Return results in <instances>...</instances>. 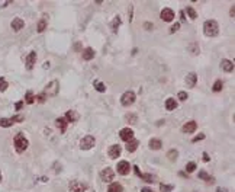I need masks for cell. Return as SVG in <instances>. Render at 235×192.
<instances>
[{
    "label": "cell",
    "mask_w": 235,
    "mask_h": 192,
    "mask_svg": "<svg viewBox=\"0 0 235 192\" xmlns=\"http://www.w3.org/2000/svg\"><path fill=\"white\" fill-rule=\"evenodd\" d=\"M189 51L193 54V55H196V54H199V45H197L196 42H192L190 45H189Z\"/></svg>",
    "instance_id": "obj_31"
},
{
    "label": "cell",
    "mask_w": 235,
    "mask_h": 192,
    "mask_svg": "<svg viewBox=\"0 0 235 192\" xmlns=\"http://www.w3.org/2000/svg\"><path fill=\"white\" fill-rule=\"evenodd\" d=\"M166 108H167L168 111H174L177 108V102L174 101L173 98H168L167 101H166Z\"/></svg>",
    "instance_id": "obj_26"
},
{
    "label": "cell",
    "mask_w": 235,
    "mask_h": 192,
    "mask_svg": "<svg viewBox=\"0 0 235 192\" xmlns=\"http://www.w3.org/2000/svg\"><path fill=\"white\" fill-rule=\"evenodd\" d=\"M0 182H2V173H0Z\"/></svg>",
    "instance_id": "obj_49"
},
{
    "label": "cell",
    "mask_w": 235,
    "mask_h": 192,
    "mask_svg": "<svg viewBox=\"0 0 235 192\" xmlns=\"http://www.w3.org/2000/svg\"><path fill=\"white\" fill-rule=\"evenodd\" d=\"M23 26H25V22L20 18H15L12 20V29H13L15 32H19L20 29H23Z\"/></svg>",
    "instance_id": "obj_16"
},
{
    "label": "cell",
    "mask_w": 235,
    "mask_h": 192,
    "mask_svg": "<svg viewBox=\"0 0 235 192\" xmlns=\"http://www.w3.org/2000/svg\"><path fill=\"white\" fill-rule=\"evenodd\" d=\"M119 135H120V138L124 140V141H131V140L134 138V131L131 130V128H124V130H120V133H119Z\"/></svg>",
    "instance_id": "obj_12"
},
{
    "label": "cell",
    "mask_w": 235,
    "mask_h": 192,
    "mask_svg": "<svg viewBox=\"0 0 235 192\" xmlns=\"http://www.w3.org/2000/svg\"><path fill=\"white\" fill-rule=\"evenodd\" d=\"M120 153H122V149H120V146H118V144H113V146H111V147H109V151H107V154H109V157H111V159L119 157Z\"/></svg>",
    "instance_id": "obj_10"
},
{
    "label": "cell",
    "mask_w": 235,
    "mask_h": 192,
    "mask_svg": "<svg viewBox=\"0 0 235 192\" xmlns=\"http://www.w3.org/2000/svg\"><path fill=\"white\" fill-rule=\"evenodd\" d=\"M222 87H224V83H222V80H216L215 83H213V92H221L222 90Z\"/></svg>",
    "instance_id": "obj_34"
},
{
    "label": "cell",
    "mask_w": 235,
    "mask_h": 192,
    "mask_svg": "<svg viewBox=\"0 0 235 192\" xmlns=\"http://www.w3.org/2000/svg\"><path fill=\"white\" fill-rule=\"evenodd\" d=\"M45 96H55L58 93V82L57 80H52L49 82L47 86H45V90L42 92Z\"/></svg>",
    "instance_id": "obj_5"
},
{
    "label": "cell",
    "mask_w": 235,
    "mask_h": 192,
    "mask_svg": "<svg viewBox=\"0 0 235 192\" xmlns=\"http://www.w3.org/2000/svg\"><path fill=\"white\" fill-rule=\"evenodd\" d=\"M94 57V50L93 48H86L84 51H83V58L86 60V61H89V60H91V58Z\"/></svg>",
    "instance_id": "obj_24"
},
{
    "label": "cell",
    "mask_w": 235,
    "mask_h": 192,
    "mask_svg": "<svg viewBox=\"0 0 235 192\" xmlns=\"http://www.w3.org/2000/svg\"><path fill=\"white\" fill-rule=\"evenodd\" d=\"M141 192H154L153 189H149V188H142V189H141Z\"/></svg>",
    "instance_id": "obj_46"
},
{
    "label": "cell",
    "mask_w": 235,
    "mask_h": 192,
    "mask_svg": "<svg viewBox=\"0 0 235 192\" xmlns=\"http://www.w3.org/2000/svg\"><path fill=\"white\" fill-rule=\"evenodd\" d=\"M120 22H122V20H120L119 16H116L115 19H113V22H112V29H113V32H116V31H118V28L120 26Z\"/></svg>",
    "instance_id": "obj_32"
},
{
    "label": "cell",
    "mask_w": 235,
    "mask_h": 192,
    "mask_svg": "<svg viewBox=\"0 0 235 192\" xmlns=\"http://www.w3.org/2000/svg\"><path fill=\"white\" fill-rule=\"evenodd\" d=\"M216 192H228L225 189V188H218V189H216Z\"/></svg>",
    "instance_id": "obj_47"
},
{
    "label": "cell",
    "mask_w": 235,
    "mask_h": 192,
    "mask_svg": "<svg viewBox=\"0 0 235 192\" xmlns=\"http://www.w3.org/2000/svg\"><path fill=\"white\" fill-rule=\"evenodd\" d=\"M135 99H136V96H135L134 92L128 90V92H125L124 95H122V98H120V103H122L124 106H131L135 102Z\"/></svg>",
    "instance_id": "obj_4"
},
{
    "label": "cell",
    "mask_w": 235,
    "mask_h": 192,
    "mask_svg": "<svg viewBox=\"0 0 235 192\" xmlns=\"http://www.w3.org/2000/svg\"><path fill=\"white\" fill-rule=\"evenodd\" d=\"M203 138H205V134H199V135H196V137H193L192 143H197V141H200V140H203Z\"/></svg>",
    "instance_id": "obj_40"
},
{
    "label": "cell",
    "mask_w": 235,
    "mask_h": 192,
    "mask_svg": "<svg viewBox=\"0 0 235 192\" xmlns=\"http://www.w3.org/2000/svg\"><path fill=\"white\" fill-rule=\"evenodd\" d=\"M178 28H180V24H178V22H176V24H174L173 26L170 28V34H174V32H177Z\"/></svg>",
    "instance_id": "obj_39"
},
{
    "label": "cell",
    "mask_w": 235,
    "mask_h": 192,
    "mask_svg": "<svg viewBox=\"0 0 235 192\" xmlns=\"http://www.w3.org/2000/svg\"><path fill=\"white\" fill-rule=\"evenodd\" d=\"M221 67H222V70L224 72H226V73H231V72H234V63L231 61V60H222L221 61Z\"/></svg>",
    "instance_id": "obj_17"
},
{
    "label": "cell",
    "mask_w": 235,
    "mask_h": 192,
    "mask_svg": "<svg viewBox=\"0 0 235 192\" xmlns=\"http://www.w3.org/2000/svg\"><path fill=\"white\" fill-rule=\"evenodd\" d=\"M160 16H161V19L166 20V22H171V20L174 19V12L170 9V7H166V9L161 10Z\"/></svg>",
    "instance_id": "obj_9"
},
{
    "label": "cell",
    "mask_w": 235,
    "mask_h": 192,
    "mask_svg": "<svg viewBox=\"0 0 235 192\" xmlns=\"http://www.w3.org/2000/svg\"><path fill=\"white\" fill-rule=\"evenodd\" d=\"M219 32V26H218V22L213 19H209L203 24V34L206 37H216Z\"/></svg>",
    "instance_id": "obj_1"
},
{
    "label": "cell",
    "mask_w": 235,
    "mask_h": 192,
    "mask_svg": "<svg viewBox=\"0 0 235 192\" xmlns=\"http://www.w3.org/2000/svg\"><path fill=\"white\" fill-rule=\"evenodd\" d=\"M116 172L119 173V175H122V176H126V175L131 172L129 162H126V160H122V162H119V163H118V166H116Z\"/></svg>",
    "instance_id": "obj_7"
},
{
    "label": "cell",
    "mask_w": 235,
    "mask_h": 192,
    "mask_svg": "<svg viewBox=\"0 0 235 192\" xmlns=\"http://www.w3.org/2000/svg\"><path fill=\"white\" fill-rule=\"evenodd\" d=\"M35 61H36V53H35V51H32V53H29V55L26 57V60H25L26 68H28V70H32V68H34Z\"/></svg>",
    "instance_id": "obj_14"
},
{
    "label": "cell",
    "mask_w": 235,
    "mask_h": 192,
    "mask_svg": "<svg viewBox=\"0 0 235 192\" xmlns=\"http://www.w3.org/2000/svg\"><path fill=\"white\" fill-rule=\"evenodd\" d=\"M229 13H231V16L234 18V15H235V9H234V6H232V9H231V12H229Z\"/></svg>",
    "instance_id": "obj_48"
},
{
    "label": "cell",
    "mask_w": 235,
    "mask_h": 192,
    "mask_svg": "<svg viewBox=\"0 0 235 192\" xmlns=\"http://www.w3.org/2000/svg\"><path fill=\"white\" fill-rule=\"evenodd\" d=\"M94 87H96L97 92H105L106 90V86L103 85V83H100V82H94Z\"/></svg>",
    "instance_id": "obj_35"
},
{
    "label": "cell",
    "mask_w": 235,
    "mask_h": 192,
    "mask_svg": "<svg viewBox=\"0 0 235 192\" xmlns=\"http://www.w3.org/2000/svg\"><path fill=\"white\" fill-rule=\"evenodd\" d=\"M174 189L173 185H166V183H161L160 185V191L161 192H171Z\"/></svg>",
    "instance_id": "obj_33"
},
{
    "label": "cell",
    "mask_w": 235,
    "mask_h": 192,
    "mask_svg": "<svg viewBox=\"0 0 235 192\" xmlns=\"http://www.w3.org/2000/svg\"><path fill=\"white\" fill-rule=\"evenodd\" d=\"M86 191V185H83L78 181H73L70 183V192H84Z\"/></svg>",
    "instance_id": "obj_11"
},
{
    "label": "cell",
    "mask_w": 235,
    "mask_h": 192,
    "mask_svg": "<svg viewBox=\"0 0 235 192\" xmlns=\"http://www.w3.org/2000/svg\"><path fill=\"white\" fill-rule=\"evenodd\" d=\"M199 178H200V179H205V181H206V182H209V183H213V182H215V178H213V176H209V175H208L205 170H200V172H199Z\"/></svg>",
    "instance_id": "obj_27"
},
{
    "label": "cell",
    "mask_w": 235,
    "mask_h": 192,
    "mask_svg": "<svg viewBox=\"0 0 235 192\" xmlns=\"http://www.w3.org/2000/svg\"><path fill=\"white\" fill-rule=\"evenodd\" d=\"M144 28H147L149 31V29H153V24H149V22H145L144 24Z\"/></svg>",
    "instance_id": "obj_43"
},
{
    "label": "cell",
    "mask_w": 235,
    "mask_h": 192,
    "mask_svg": "<svg viewBox=\"0 0 235 192\" xmlns=\"http://www.w3.org/2000/svg\"><path fill=\"white\" fill-rule=\"evenodd\" d=\"M94 143H96V140H94L93 135H86V137H83L82 141H80V147H82L83 150H90L91 147L94 146Z\"/></svg>",
    "instance_id": "obj_6"
},
{
    "label": "cell",
    "mask_w": 235,
    "mask_h": 192,
    "mask_svg": "<svg viewBox=\"0 0 235 192\" xmlns=\"http://www.w3.org/2000/svg\"><path fill=\"white\" fill-rule=\"evenodd\" d=\"M100 178H102L103 182H112L113 178H115V172H113V169H111V168L103 169V170L100 172Z\"/></svg>",
    "instance_id": "obj_8"
},
{
    "label": "cell",
    "mask_w": 235,
    "mask_h": 192,
    "mask_svg": "<svg viewBox=\"0 0 235 192\" xmlns=\"http://www.w3.org/2000/svg\"><path fill=\"white\" fill-rule=\"evenodd\" d=\"M178 99H180V101H186V99H187V93H186V92H178Z\"/></svg>",
    "instance_id": "obj_41"
},
{
    "label": "cell",
    "mask_w": 235,
    "mask_h": 192,
    "mask_svg": "<svg viewBox=\"0 0 235 192\" xmlns=\"http://www.w3.org/2000/svg\"><path fill=\"white\" fill-rule=\"evenodd\" d=\"M195 169H196V163L190 162V163H187V164H186V170H187V173L195 172Z\"/></svg>",
    "instance_id": "obj_36"
},
{
    "label": "cell",
    "mask_w": 235,
    "mask_h": 192,
    "mask_svg": "<svg viewBox=\"0 0 235 192\" xmlns=\"http://www.w3.org/2000/svg\"><path fill=\"white\" fill-rule=\"evenodd\" d=\"M138 146H139V140H131V141H128L126 143V151H129V153H134L135 150L138 149Z\"/></svg>",
    "instance_id": "obj_19"
},
{
    "label": "cell",
    "mask_w": 235,
    "mask_h": 192,
    "mask_svg": "<svg viewBox=\"0 0 235 192\" xmlns=\"http://www.w3.org/2000/svg\"><path fill=\"white\" fill-rule=\"evenodd\" d=\"M196 128H197V124L195 122V121H189V122H186V124L183 125V133H195L196 131Z\"/></svg>",
    "instance_id": "obj_15"
},
{
    "label": "cell",
    "mask_w": 235,
    "mask_h": 192,
    "mask_svg": "<svg viewBox=\"0 0 235 192\" xmlns=\"http://www.w3.org/2000/svg\"><path fill=\"white\" fill-rule=\"evenodd\" d=\"M25 102H26V103H29V105L35 102V96H34V93H32V92H26V96H25Z\"/></svg>",
    "instance_id": "obj_30"
},
{
    "label": "cell",
    "mask_w": 235,
    "mask_h": 192,
    "mask_svg": "<svg viewBox=\"0 0 235 192\" xmlns=\"http://www.w3.org/2000/svg\"><path fill=\"white\" fill-rule=\"evenodd\" d=\"M209 159H211V157H209V154L203 153V162H209Z\"/></svg>",
    "instance_id": "obj_45"
},
{
    "label": "cell",
    "mask_w": 235,
    "mask_h": 192,
    "mask_svg": "<svg viewBox=\"0 0 235 192\" xmlns=\"http://www.w3.org/2000/svg\"><path fill=\"white\" fill-rule=\"evenodd\" d=\"M67 124L68 122H67L65 118H57V120H55V125L60 128L61 133H65V130H67Z\"/></svg>",
    "instance_id": "obj_20"
},
{
    "label": "cell",
    "mask_w": 235,
    "mask_h": 192,
    "mask_svg": "<svg viewBox=\"0 0 235 192\" xmlns=\"http://www.w3.org/2000/svg\"><path fill=\"white\" fill-rule=\"evenodd\" d=\"M167 157H168V160H171V162H174V160H177V157H178V151L177 150H170L167 153Z\"/></svg>",
    "instance_id": "obj_28"
},
{
    "label": "cell",
    "mask_w": 235,
    "mask_h": 192,
    "mask_svg": "<svg viewBox=\"0 0 235 192\" xmlns=\"http://www.w3.org/2000/svg\"><path fill=\"white\" fill-rule=\"evenodd\" d=\"M6 89H7V82L3 77H0V92H5Z\"/></svg>",
    "instance_id": "obj_37"
},
{
    "label": "cell",
    "mask_w": 235,
    "mask_h": 192,
    "mask_svg": "<svg viewBox=\"0 0 235 192\" xmlns=\"http://www.w3.org/2000/svg\"><path fill=\"white\" fill-rule=\"evenodd\" d=\"M22 106H23V101H20V102H18V103H16V109L19 111L20 108H22Z\"/></svg>",
    "instance_id": "obj_44"
},
{
    "label": "cell",
    "mask_w": 235,
    "mask_h": 192,
    "mask_svg": "<svg viewBox=\"0 0 235 192\" xmlns=\"http://www.w3.org/2000/svg\"><path fill=\"white\" fill-rule=\"evenodd\" d=\"M47 24H48V19H47V16H44L42 19L38 22V26H36V31H38L39 34H41V32H44V31L47 29Z\"/></svg>",
    "instance_id": "obj_23"
},
{
    "label": "cell",
    "mask_w": 235,
    "mask_h": 192,
    "mask_svg": "<svg viewBox=\"0 0 235 192\" xmlns=\"http://www.w3.org/2000/svg\"><path fill=\"white\" fill-rule=\"evenodd\" d=\"M148 144H149V149L151 150H160L161 149V146H163L161 140H158V138H151Z\"/></svg>",
    "instance_id": "obj_22"
},
{
    "label": "cell",
    "mask_w": 235,
    "mask_h": 192,
    "mask_svg": "<svg viewBox=\"0 0 235 192\" xmlns=\"http://www.w3.org/2000/svg\"><path fill=\"white\" fill-rule=\"evenodd\" d=\"M22 121H23V116L22 115H16V116H12V118H2V120H0V127L7 128V127H12L13 124L22 122Z\"/></svg>",
    "instance_id": "obj_3"
},
{
    "label": "cell",
    "mask_w": 235,
    "mask_h": 192,
    "mask_svg": "<svg viewBox=\"0 0 235 192\" xmlns=\"http://www.w3.org/2000/svg\"><path fill=\"white\" fill-rule=\"evenodd\" d=\"M186 12H187V15H189V18H190V19H196V18H197L196 10L193 9L192 6H187V7H186Z\"/></svg>",
    "instance_id": "obj_29"
},
{
    "label": "cell",
    "mask_w": 235,
    "mask_h": 192,
    "mask_svg": "<svg viewBox=\"0 0 235 192\" xmlns=\"http://www.w3.org/2000/svg\"><path fill=\"white\" fill-rule=\"evenodd\" d=\"M126 120H128L129 124H135L136 122V115L135 114H129V115H126Z\"/></svg>",
    "instance_id": "obj_38"
},
{
    "label": "cell",
    "mask_w": 235,
    "mask_h": 192,
    "mask_svg": "<svg viewBox=\"0 0 235 192\" xmlns=\"http://www.w3.org/2000/svg\"><path fill=\"white\" fill-rule=\"evenodd\" d=\"M78 118H80V115L77 114L76 111H67V114H65V120H67V122H76Z\"/></svg>",
    "instance_id": "obj_21"
},
{
    "label": "cell",
    "mask_w": 235,
    "mask_h": 192,
    "mask_svg": "<svg viewBox=\"0 0 235 192\" xmlns=\"http://www.w3.org/2000/svg\"><path fill=\"white\" fill-rule=\"evenodd\" d=\"M13 144H15V150L18 153H23L25 150L28 149L29 146V141L26 140V137H23V134H16L15 135V140H13Z\"/></svg>",
    "instance_id": "obj_2"
},
{
    "label": "cell",
    "mask_w": 235,
    "mask_h": 192,
    "mask_svg": "<svg viewBox=\"0 0 235 192\" xmlns=\"http://www.w3.org/2000/svg\"><path fill=\"white\" fill-rule=\"evenodd\" d=\"M197 83V76L195 73H189L186 76V85L189 87H195V85Z\"/></svg>",
    "instance_id": "obj_18"
},
{
    "label": "cell",
    "mask_w": 235,
    "mask_h": 192,
    "mask_svg": "<svg viewBox=\"0 0 235 192\" xmlns=\"http://www.w3.org/2000/svg\"><path fill=\"white\" fill-rule=\"evenodd\" d=\"M45 98H47V96L44 95V93H41V95H39V96H36L35 99H38V102H39V103H44V102H45Z\"/></svg>",
    "instance_id": "obj_42"
},
{
    "label": "cell",
    "mask_w": 235,
    "mask_h": 192,
    "mask_svg": "<svg viewBox=\"0 0 235 192\" xmlns=\"http://www.w3.org/2000/svg\"><path fill=\"white\" fill-rule=\"evenodd\" d=\"M107 192H124V188H122L120 183L113 182V183H111V186H109Z\"/></svg>",
    "instance_id": "obj_25"
},
{
    "label": "cell",
    "mask_w": 235,
    "mask_h": 192,
    "mask_svg": "<svg viewBox=\"0 0 235 192\" xmlns=\"http://www.w3.org/2000/svg\"><path fill=\"white\" fill-rule=\"evenodd\" d=\"M134 170H135V173H136V176H139L142 181H145V182H149V183L154 182V176H153V175H149V173H145V175H144V173H141V172H139L138 166H134Z\"/></svg>",
    "instance_id": "obj_13"
}]
</instances>
